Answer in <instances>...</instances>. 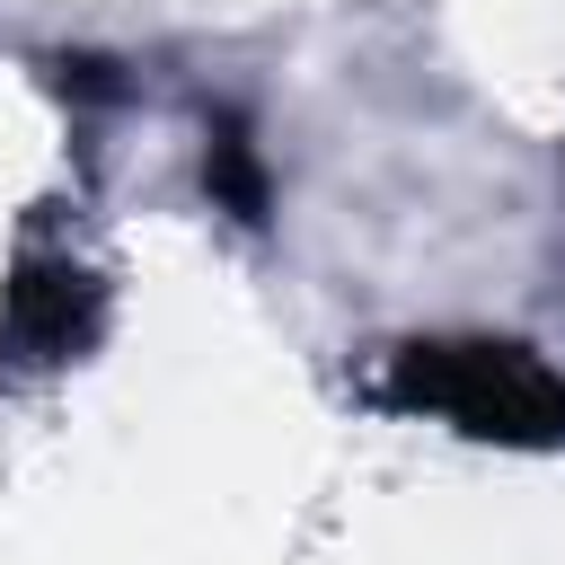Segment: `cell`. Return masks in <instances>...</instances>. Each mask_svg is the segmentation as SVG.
Returning <instances> with one entry per match:
<instances>
[{
    "mask_svg": "<svg viewBox=\"0 0 565 565\" xmlns=\"http://www.w3.org/2000/svg\"><path fill=\"white\" fill-rule=\"evenodd\" d=\"M97 335H106V282L71 256L26 247L0 282V362L9 371H62V362H88Z\"/></svg>",
    "mask_w": 565,
    "mask_h": 565,
    "instance_id": "cell-2",
    "label": "cell"
},
{
    "mask_svg": "<svg viewBox=\"0 0 565 565\" xmlns=\"http://www.w3.org/2000/svg\"><path fill=\"white\" fill-rule=\"evenodd\" d=\"M371 397L494 450H565V371L521 335H406L388 344Z\"/></svg>",
    "mask_w": 565,
    "mask_h": 565,
    "instance_id": "cell-1",
    "label": "cell"
},
{
    "mask_svg": "<svg viewBox=\"0 0 565 565\" xmlns=\"http://www.w3.org/2000/svg\"><path fill=\"white\" fill-rule=\"evenodd\" d=\"M203 194H212L230 221H247V230H265V221H274L265 141H256V124H247L238 106H212V124H203Z\"/></svg>",
    "mask_w": 565,
    "mask_h": 565,
    "instance_id": "cell-3",
    "label": "cell"
}]
</instances>
